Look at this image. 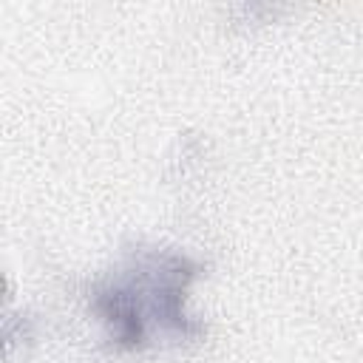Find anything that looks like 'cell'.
I'll list each match as a JSON object with an SVG mask.
<instances>
[{
    "label": "cell",
    "mask_w": 363,
    "mask_h": 363,
    "mask_svg": "<svg viewBox=\"0 0 363 363\" xmlns=\"http://www.w3.org/2000/svg\"><path fill=\"white\" fill-rule=\"evenodd\" d=\"M184 267L179 261H164L153 267H139L125 284H119L108 301V320L119 340L136 343L147 335V326H182V292H184Z\"/></svg>",
    "instance_id": "6da1fadb"
}]
</instances>
